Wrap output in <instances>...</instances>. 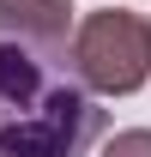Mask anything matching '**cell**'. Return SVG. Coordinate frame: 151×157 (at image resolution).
I'll use <instances>...</instances> for the list:
<instances>
[{
    "label": "cell",
    "mask_w": 151,
    "mask_h": 157,
    "mask_svg": "<svg viewBox=\"0 0 151 157\" xmlns=\"http://www.w3.org/2000/svg\"><path fill=\"white\" fill-rule=\"evenodd\" d=\"M91 139H103V109L73 67L0 30V157H85Z\"/></svg>",
    "instance_id": "6da1fadb"
},
{
    "label": "cell",
    "mask_w": 151,
    "mask_h": 157,
    "mask_svg": "<svg viewBox=\"0 0 151 157\" xmlns=\"http://www.w3.org/2000/svg\"><path fill=\"white\" fill-rule=\"evenodd\" d=\"M67 67L91 97H133L151 78V18L127 6L85 12L73 30V48H67Z\"/></svg>",
    "instance_id": "7a4b0ae2"
},
{
    "label": "cell",
    "mask_w": 151,
    "mask_h": 157,
    "mask_svg": "<svg viewBox=\"0 0 151 157\" xmlns=\"http://www.w3.org/2000/svg\"><path fill=\"white\" fill-rule=\"evenodd\" d=\"M0 30L42 48L48 60H67L73 48V0H0Z\"/></svg>",
    "instance_id": "3957f363"
},
{
    "label": "cell",
    "mask_w": 151,
    "mask_h": 157,
    "mask_svg": "<svg viewBox=\"0 0 151 157\" xmlns=\"http://www.w3.org/2000/svg\"><path fill=\"white\" fill-rule=\"evenodd\" d=\"M103 157H151V127H127L103 145Z\"/></svg>",
    "instance_id": "277c9868"
}]
</instances>
